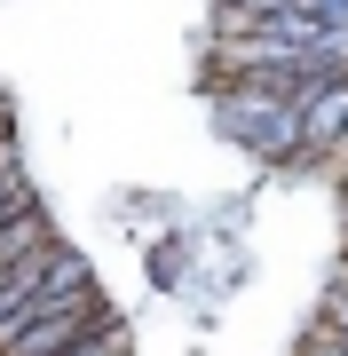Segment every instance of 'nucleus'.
<instances>
[{
    "mask_svg": "<svg viewBox=\"0 0 348 356\" xmlns=\"http://www.w3.org/2000/svg\"><path fill=\"white\" fill-rule=\"evenodd\" d=\"M103 325H111L103 293H72V301H48V293H40V301H32V325L16 332L0 356H72L88 332H103Z\"/></svg>",
    "mask_w": 348,
    "mask_h": 356,
    "instance_id": "nucleus-1",
    "label": "nucleus"
},
{
    "mask_svg": "<svg viewBox=\"0 0 348 356\" xmlns=\"http://www.w3.org/2000/svg\"><path fill=\"white\" fill-rule=\"evenodd\" d=\"M72 356H127V325H119V317H111L103 332H88V341H79Z\"/></svg>",
    "mask_w": 348,
    "mask_h": 356,
    "instance_id": "nucleus-2",
    "label": "nucleus"
},
{
    "mask_svg": "<svg viewBox=\"0 0 348 356\" xmlns=\"http://www.w3.org/2000/svg\"><path fill=\"white\" fill-rule=\"evenodd\" d=\"M293 356H348V332H333V325H317L309 341H301Z\"/></svg>",
    "mask_w": 348,
    "mask_h": 356,
    "instance_id": "nucleus-3",
    "label": "nucleus"
},
{
    "mask_svg": "<svg viewBox=\"0 0 348 356\" xmlns=\"http://www.w3.org/2000/svg\"><path fill=\"white\" fill-rule=\"evenodd\" d=\"M317 325H333V332H348V277H333V293H324V317Z\"/></svg>",
    "mask_w": 348,
    "mask_h": 356,
    "instance_id": "nucleus-4",
    "label": "nucleus"
},
{
    "mask_svg": "<svg viewBox=\"0 0 348 356\" xmlns=\"http://www.w3.org/2000/svg\"><path fill=\"white\" fill-rule=\"evenodd\" d=\"M340 166H348V151H340Z\"/></svg>",
    "mask_w": 348,
    "mask_h": 356,
    "instance_id": "nucleus-5",
    "label": "nucleus"
},
{
    "mask_svg": "<svg viewBox=\"0 0 348 356\" xmlns=\"http://www.w3.org/2000/svg\"><path fill=\"white\" fill-rule=\"evenodd\" d=\"M0 119H8V111H0Z\"/></svg>",
    "mask_w": 348,
    "mask_h": 356,
    "instance_id": "nucleus-6",
    "label": "nucleus"
},
{
    "mask_svg": "<svg viewBox=\"0 0 348 356\" xmlns=\"http://www.w3.org/2000/svg\"><path fill=\"white\" fill-rule=\"evenodd\" d=\"M340 277H348V269H340Z\"/></svg>",
    "mask_w": 348,
    "mask_h": 356,
    "instance_id": "nucleus-7",
    "label": "nucleus"
}]
</instances>
